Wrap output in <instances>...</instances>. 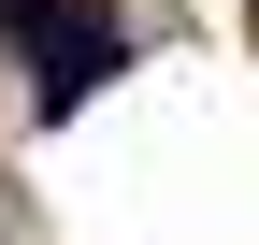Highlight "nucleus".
Segmentation results:
<instances>
[{"label":"nucleus","instance_id":"1","mask_svg":"<svg viewBox=\"0 0 259 245\" xmlns=\"http://www.w3.org/2000/svg\"><path fill=\"white\" fill-rule=\"evenodd\" d=\"M0 44H29V101L44 115H72L101 72H130V29L101 0H0Z\"/></svg>","mask_w":259,"mask_h":245}]
</instances>
